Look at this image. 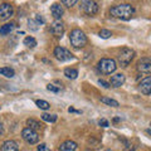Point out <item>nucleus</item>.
Returning a JSON list of instances; mask_svg holds the SVG:
<instances>
[{"label":"nucleus","mask_w":151,"mask_h":151,"mask_svg":"<svg viewBox=\"0 0 151 151\" xmlns=\"http://www.w3.org/2000/svg\"><path fill=\"white\" fill-rule=\"evenodd\" d=\"M110 13L113 18L121 19V20H130L135 14V8L130 4H120V5L111 8Z\"/></svg>","instance_id":"f257e3e1"},{"label":"nucleus","mask_w":151,"mask_h":151,"mask_svg":"<svg viewBox=\"0 0 151 151\" xmlns=\"http://www.w3.org/2000/svg\"><path fill=\"white\" fill-rule=\"evenodd\" d=\"M69 42L74 48H83L87 44V37L81 29H73L69 33Z\"/></svg>","instance_id":"f03ea898"},{"label":"nucleus","mask_w":151,"mask_h":151,"mask_svg":"<svg viewBox=\"0 0 151 151\" xmlns=\"http://www.w3.org/2000/svg\"><path fill=\"white\" fill-rule=\"evenodd\" d=\"M97 68L98 70L102 73V74H111L116 70L117 65L115 59H111V58H102L100 62L97 64Z\"/></svg>","instance_id":"7ed1b4c3"},{"label":"nucleus","mask_w":151,"mask_h":151,"mask_svg":"<svg viewBox=\"0 0 151 151\" xmlns=\"http://www.w3.org/2000/svg\"><path fill=\"white\" fill-rule=\"evenodd\" d=\"M134 57H135V50L125 47V48H122L119 52L117 59H119V62H120V64L122 65V67H127V65L131 63V60L134 59Z\"/></svg>","instance_id":"20e7f679"},{"label":"nucleus","mask_w":151,"mask_h":151,"mask_svg":"<svg viewBox=\"0 0 151 151\" xmlns=\"http://www.w3.org/2000/svg\"><path fill=\"white\" fill-rule=\"evenodd\" d=\"M79 9L89 17H92L94 14L98 13V5H97L96 1H93V0H81Z\"/></svg>","instance_id":"39448f33"},{"label":"nucleus","mask_w":151,"mask_h":151,"mask_svg":"<svg viewBox=\"0 0 151 151\" xmlns=\"http://www.w3.org/2000/svg\"><path fill=\"white\" fill-rule=\"evenodd\" d=\"M22 137L23 140L28 142L29 145H34L39 141V136H38V132L29 129V127H25L24 130L22 131Z\"/></svg>","instance_id":"423d86ee"},{"label":"nucleus","mask_w":151,"mask_h":151,"mask_svg":"<svg viewBox=\"0 0 151 151\" xmlns=\"http://www.w3.org/2000/svg\"><path fill=\"white\" fill-rule=\"evenodd\" d=\"M54 55L55 58L60 60V62H67V60L73 59V54L70 53L68 49L63 48V47H57L54 49Z\"/></svg>","instance_id":"0eeeda50"},{"label":"nucleus","mask_w":151,"mask_h":151,"mask_svg":"<svg viewBox=\"0 0 151 151\" xmlns=\"http://www.w3.org/2000/svg\"><path fill=\"white\" fill-rule=\"evenodd\" d=\"M50 33L55 38H62L64 34V24L60 20H55L53 24L50 25Z\"/></svg>","instance_id":"6e6552de"},{"label":"nucleus","mask_w":151,"mask_h":151,"mask_svg":"<svg viewBox=\"0 0 151 151\" xmlns=\"http://www.w3.org/2000/svg\"><path fill=\"white\" fill-rule=\"evenodd\" d=\"M14 13V9L10 4L8 3H4L0 5V20H6L9 19Z\"/></svg>","instance_id":"1a4fd4ad"},{"label":"nucleus","mask_w":151,"mask_h":151,"mask_svg":"<svg viewBox=\"0 0 151 151\" xmlns=\"http://www.w3.org/2000/svg\"><path fill=\"white\" fill-rule=\"evenodd\" d=\"M124 83H125V74H122V73H117V74H113L112 77H111L110 86H112V87L119 88V87H121Z\"/></svg>","instance_id":"9d476101"},{"label":"nucleus","mask_w":151,"mask_h":151,"mask_svg":"<svg viewBox=\"0 0 151 151\" xmlns=\"http://www.w3.org/2000/svg\"><path fill=\"white\" fill-rule=\"evenodd\" d=\"M137 69L141 73H150L151 70V60L149 58H142L139 60L137 63Z\"/></svg>","instance_id":"9b49d317"},{"label":"nucleus","mask_w":151,"mask_h":151,"mask_svg":"<svg viewBox=\"0 0 151 151\" xmlns=\"http://www.w3.org/2000/svg\"><path fill=\"white\" fill-rule=\"evenodd\" d=\"M50 13H52V15H53V18L55 19V20H59V19L62 18L64 10H63V8H62L60 4L54 3L53 5L50 6Z\"/></svg>","instance_id":"f8f14e48"},{"label":"nucleus","mask_w":151,"mask_h":151,"mask_svg":"<svg viewBox=\"0 0 151 151\" xmlns=\"http://www.w3.org/2000/svg\"><path fill=\"white\" fill-rule=\"evenodd\" d=\"M0 151H19V145H18L17 141L8 140L1 145Z\"/></svg>","instance_id":"ddd939ff"},{"label":"nucleus","mask_w":151,"mask_h":151,"mask_svg":"<svg viewBox=\"0 0 151 151\" xmlns=\"http://www.w3.org/2000/svg\"><path fill=\"white\" fill-rule=\"evenodd\" d=\"M140 91H141V93H144L145 96H149L151 93V77H146L144 81H141Z\"/></svg>","instance_id":"4468645a"},{"label":"nucleus","mask_w":151,"mask_h":151,"mask_svg":"<svg viewBox=\"0 0 151 151\" xmlns=\"http://www.w3.org/2000/svg\"><path fill=\"white\" fill-rule=\"evenodd\" d=\"M77 150V144L72 140H67L59 146V151H76Z\"/></svg>","instance_id":"2eb2a0df"},{"label":"nucleus","mask_w":151,"mask_h":151,"mask_svg":"<svg viewBox=\"0 0 151 151\" xmlns=\"http://www.w3.org/2000/svg\"><path fill=\"white\" fill-rule=\"evenodd\" d=\"M14 27H15L14 23H9V24L1 25V27H0V35H6V34H9L10 32H13Z\"/></svg>","instance_id":"dca6fc26"},{"label":"nucleus","mask_w":151,"mask_h":151,"mask_svg":"<svg viewBox=\"0 0 151 151\" xmlns=\"http://www.w3.org/2000/svg\"><path fill=\"white\" fill-rule=\"evenodd\" d=\"M0 74L6 78H13L15 72H14V69L10 67H3V68H0Z\"/></svg>","instance_id":"f3484780"},{"label":"nucleus","mask_w":151,"mask_h":151,"mask_svg":"<svg viewBox=\"0 0 151 151\" xmlns=\"http://www.w3.org/2000/svg\"><path fill=\"white\" fill-rule=\"evenodd\" d=\"M64 76L69 79H76L78 77V70L74 68H65L64 69Z\"/></svg>","instance_id":"a211bd4d"},{"label":"nucleus","mask_w":151,"mask_h":151,"mask_svg":"<svg viewBox=\"0 0 151 151\" xmlns=\"http://www.w3.org/2000/svg\"><path fill=\"white\" fill-rule=\"evenodd\" d=\"M27 125L29 126V129L34 130V131H38V130H40V129H42V125H40L37 120H34V119H29V120H27Z\"/></svg>","instance_id":"6ab92c4d"},{"label":"nucleus","mask_w":151,"mask_h":151,"mask_svg":"<svg viewBox=\"0 0 151 151\" xmlns=\"http://www.w3.org/2000/svg\"><path fill=\"white\" fill-rule=\"evenodd\" d=\"M23 43H24V45H27L28 48H34L37 45V40H35V38H33V37H25Z\"/></svg>","instance_id":"aec40b11"},{"label":"nucleus","mask_w":151,"mask_h":151,"mask_svg":"<svg viewBox=\"0 0 151 151\" xmlns=\"http://www.w3.org/2000/svg\"><path fill=\"white\" fill-rule=\"evenodd\" d=\"M35 105L39 107L40 110H49V108H50V103L44 101V100H37L35 101Z\"/></svg>","instance_id":"412c9836"},{"label":"nucleus","mask_w":151,"mask_h":151,"mask_svg":"<svg viewBox=\"0 0 151 151\" xmlns=\"http://www.w3.org/2000/svg\"><path fill=\"white\" fill-rule=\"evenodd\" d=\"M101 102L106 103V105L111 106V107H119V102L115 101V100H112V98H108V97H102L101 98Z\"/></svg>","instance_id":"4be33fe9"},{"label":"nucleus","mask_w":151,"mask_h":151,"mask_svg":"<svg viewBox=\"0 0 151 151\" xmlns=\"http://www.w3.org/2000/svg\"><path fill=\"white\" fill-rule=\"evenodd\" d=\"M42 119L47 122H55L57 121V116L55 115H49V113H43L42 115Z\"/></svg>","instance_id":"5701e85b"},{"label":"nucleus","mask_w":151,"mask_h":151,"mask_svg":"<svg viewBox=\"0 0 151 151\" xmlns=\"http://www.w3.org/2000/svg\"><path fill=\"white\" fill-rule=\"evenodd\" d=\"M98 35H100L102 39H108V38L112 35V33L110 30H107V29H101L100 33H98Z\"/></svg>","instance_id":"b1692460"},{"label":"nucleus","mask_w":151,"mask_h":151,"mask_svg":"<svg viewBox=\"0 0 151 151\" xmlns=\"http://www.w3.org/2000/svg\"><path fill=\"white\" fill-rule=\"evenodd\" d=\"M47 89L48 91H50V92H54V93H58L60 89H62V86H55V84H52V83H49L48 86H47Z\"/></svg>","instance_id":"393cba45"},{"label":"nucleus","mask_w":151,"mask_h":151,"mask_svg":"<svg viewBox=\"0 0 151 151\" xmlns=\"http://www.w3.org/2000/svg\"><path fill=\"white\" fill-rule=\"evenodd\" d=\"M78 0H62L63 5H65L67 8H72L73 5H76V3H77Z\"/></svg>","instance_id":"a878e982"},{"label":"nucleus","mask_w":151,"mask_h":151,"mask_svg":"<svg viewBox=\"0 0 151 151\" xmlns=\"http://www.w3.org/2000/svg\"><path fill=\"white\" fill-rule=\"evenodd\" d=\"M28 24H29V28H30L32 30H37V29H38V27H37V25H39V23H38V22H34V20H32V19H29Z\"/></svg>","instance_id":"bb28decb"},{"label":"nucleus","mask_w":151,"mask_h":151,"mask_svg":"<svg viewBox=\"0 0 151 151\" xmlns=\"http://www.w3.org/2000/svg\"><path fill=\"white\" fill-rule=\"evenodd\" d=\"M98 84L100 86H102V87H105V88H110L111 86H110V83H107V82H105V81H102V79H100L98 81Z\"/></svg>","instance_id":"cd10ccee"},{"label":"nucleus","mask_w":151,"mask_h":151,"mask_svg":"<svg viewBox=\"0 0 151 151\" xmlns=\"http://www.w3.org/2000/svg\"><path fill=\"white\" fill-rule=\"evenodd\" d=\"M38 151H48V147H47L45 144H40L38 146Z\"/></svg>","instance_id":"c85d7f7f"},{"label":"nucleus","mask_w":151,"mask_h":151,"mask_svg":"<svg viewBox=\"0 0 151 151\" xmlns=\"http://www.w3.org/2000/svg\"><path fill=\"white\" fill-rule=\"evenodd\" d=\"M100 125H101L102 127H108V126H110V125H108V121H107V120H105V119L100 120Z\"/></svg>","instance_id":"c756f323"},{"label":"nucleus","mask_w":151,"mask_h":151,"mask_svg":"<svg viewBox=\"0 0 151 151\" xmlns=\"http://www.w3.org/2000/svg\"><path fill=\"white\" fill-rule=\"evenodd\" d=\"M1 135H3V125L0 124V136H1Z\"/></svg>","instance_id":"7c9ffc66"},{"label":"nucleus","mask_w":151,"mask_h":151,"mask_svg":"<svg viewBox=\"0 0 151 151\" xmlns=\"http://www.w3.org/2000/svg\"><path fill=\"white\" fill-rule=\"evenodd\" d=\"M105 151H112V150H105Z\"/></svg>","instance_id":"2f4dec72"}]
</instances>
